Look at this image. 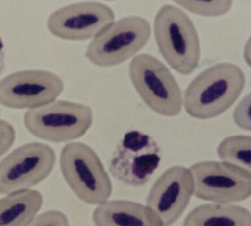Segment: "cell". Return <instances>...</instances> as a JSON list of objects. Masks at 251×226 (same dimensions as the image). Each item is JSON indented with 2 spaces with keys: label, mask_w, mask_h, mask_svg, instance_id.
<instances>
[{
  "label": "cell",
  "mask_w": 251,
  "mask_h": 226,
  "mask_svg": "<svg viewBox=\"0 0 251 226\" xmlns=\"http://www.w3.org/2000/svg\"><path fill=\"white\" fill-rule=\"evenodd\" d=\"M247 83L242 68L232 63L212 65L198 74L186 88L183 105L198 120L216 118L230 109Z\"/></svg>",
  "instance_id": "6da1fadb"
},
{
  "label": "cell",
  "mask_w": 251,
  "mask_h": 226,
  "mask_svg": "<svg viewBox=\"0 0 251 226\" xmlns=\"http://www.w3.org/2000/svg\"><path fill=\"white\" fill-rule=\"evenodd\" d=\"M153 28L165 62L180 74H192L201 58V43L191 17L178 6L165 4L156 13Z\"/></svg>",
  "instance_id": "7a4b0ae2"
},
{
  "label": "cell",
  "mask_w": 251,
  "mask_h": 226,
  "mask_svg": "<svg viewBox=\"0 0 251 226\" xmlns=\"http://www.w3.org/2000/svg\"><path fill=\"white\" fill-rule=\"evenodd\" d=\"M61 172L76 197L90 205L109 200L113 184L95 150L83 142H70L62 149Z\"/></svg>",
  "instance_id": "3957f363"
},
{
  "label": "cell",
  "mask_w": 251,
  "mask_h": 226,
  "mask_svg": "<svg viewBox=\"0 0 251 226\" xmlns=\"http://www.w3.org/2000/svg\"><path fill=\"white\" fill-rule=\"evenodd\" d=\"M129 77L144 104L158 115L174 117L183 107V96L177 81L161 60L140 53L129 65Z\"/></svg>",
  "instance_id": "277c9868"
},
{
  "label": "cell",
  "mask_w": 251,
  "mask_h": 226,
  "mask_svg": "<svg viewBox=\"0 0 251 226\" xmlns=\"http://www.w3.org/2000/svg\"><path fill=\"white\" fill-rule=\"evenodd\" d=\"M24 125L31 134L43 141L65 143L80 138L93 122V112L86 104L55 100L24 115Z\"/></svg>",
  "instance_id": "5b68a950"
},
{
  "label": "cell",
  "mask_w": 251,
  "mask_h": 226,
  "mask_svg": "<svg viewBox=\"0 0 251 226\" xmlns=\"http://www.w3.org/2000/svg\"><path fill=\"white\" fill-rule=\"evenodd\" d=\"M151 26L139 16H126L114 21L89 43L86 57L99 67H112L129 60L149 41Z\"/></svg>",
  "instance_id": "8992f818"
},
{
  "label": "cell",
  "mask_w": 251,
  "mask_h": 226,
  "mask_svg": "<svg viewBox=\"0 0 251 226\" xmlns=\"http://www.w3.org/2000/svg\"><path fill=\"white\" fill-rule=\"evenodd\" d=\"M161 152L157 141L149 134L138 130L127 132L114 149L109 171L123 183L141 187L158 169Z\"/></svg>",
  "instance_id": "52a82bcc"
},
{
  "label": "cell",
  "mask_w": 251,
  "mask_h": 226,
  "mask_svg": "<svg viewBox=\"0 0 251 226\" xmlns=\"http://www.w3.org/2000/svg\"><path fill=\"white\" fill-rule=\"evenodd\" d=\"M193 196L214 203L242 202L251 194V173L223 161H202L191 165Z\"/></svg>",
  "instance_id": "ba28073f"
},
{
  "label": "cell",
  "mask_w": 251,
  "mask_h": 226,
  "mask_svg": "<svg viewBox=\"0 0 251 226\" xmlns=\"http://www.w3.org/2000/svg\"><path fill=\"white\" fill-rule=\"evenodd\" d=\"M57 156L53 148L30 142L17 148L0 161V194L30 189L54 171Z\"/></svg>",
  "instance_id": "9c48e42d"
},
{
  "label": "cell",
  "mask_w": 251,
  "mask_h": 226,
  "mask_svg": "<svg viewBox=\"0 0 251 226\" xmlns=\"http://www.w3.org/2000/svg\"><path fill=\"white\" fill-rule=\"evenodd\" d=\"M65 89L58 74L44 69H25L0 80V104L12 109H34L55 101Z\"/></svg>",
  "instance_id": "30bf717a"
},
{
  "label": "cell",
  "mask_w": 251,
  "mask_h": 226,
  "mask_svg": "<svg viewBox=\"0 0 251 226\" xmlns=\"http://www.w3.org/2000/svg\"><path fill=\"white\" fill-rule=\"evenodd\" d=\"M115 14L103 2L84 1L66 5L56 10L47 21L54 37L70 42H83L95 37L113 23Z\"/></svg>",
  "instance_id": "8fae6325"
},
{
  "label": "cell",
  "mask_w": 251,
  "mask_h": 226,
  "mask_svg": "<svg viewBox=\"0 0 251 226\" xmlns=\"http://www.w3.org/2000/svg\"><path fill=\"white\" fill-rule=\"evenodd\" d=\"M193 194V176L190 169L175 166L167 169L154 182L145 202L157 215L163 226H170L186 211Z\"/></svg>",
  "instance_id": "7c38bea8"
},
{
  "label": "cell",
  "mask_w": 251,
  "mask_h": 226,
  "mask_svg": "<svg viewBox=\"0 0 251 226\" xmlns=\"http://www.w3.org/2000/svg\"><path fill=\"white\" fill-rule=\"evenodd\" d=\"M92 219L95 226H163L149 207L126 200L101 203L93 211Z\"/></svg>",
  "instance_id": "4fadbf2b"
},
{
  "label": "cell",
  "mask_w": 251,
  "mask_h": 226,
  "mask_svg": "<svg viewBox=\"0 0 251 226\" xmlns=\"http://www.w3.org/2000/svg\"><path fill=\"white\" fill-rule=\"evenodd\" d=\"M183 226H251V214L233 203H205L186 216Z\"/></svg>",
  "instance_id": "5bb4252c"
},
{
  "label": "cell",
  "mask_w": 251,
  "mask_h": 226,
  "mask_svg": "<svg viewBox=\"0 0 251 226\" xmlns=\"http://www.w3.org/2000/svg\"><path fill=\"white\" fill-rule=\"evenodd\" d=\"M43 204V196L37 190H22L0 199V226H26L37 216Z\"/></svg>",
  "instance_id": "9a60e30c"
},
{
  "label": "cell",
  "mask_w": 251,
  "mask_h": 226,
  "mask_svg": "<svg viewBox=\"0 0 251 226\" xmlns=\"http://www.w3.org/2000/svg\"><path fill=\"white\" fill-rule=\"evenodd\" d=\"M219 158L251 172V137L250 135H233L224 139L217 150Z\"/></svg>",
  "instance_id": "2e32d148"
},
{
  "label": "cell",
  "mask_w": 251,
  "mask_h": 226,
  "mask_svg": "<svg viewBox=\"0 0 251 226\" xmlns=\"http://www.w3.org/2000/svg\"><path fill=\"white\" fill-rule=\"evenodd\" d=\"M178 7L198 15V16L216 17L228 13L233 7L232 0L218 1H175Z\"/></svg>",
  "instance_id": "e0dca14e"
},
{
  "label": "cell",
  "mask_w": 251,
  "mask_h": 226,
  "mask_svg": "<svg viewBox=\"0 0 251 226\" xmlns=\"http://www.w3.org/2000/svg\"><path fill=\"white\" fill-rule=\"evenodd\" d=\"M26 226H70V223L65 213L49 210L36 216Z\"/></svg>",
  "instance_id": "ac0fdd59"
},
{
  "label": "cell",
  "mask_w": 251,
  "mask_h": 226,
  "mask_svg": "<svg viewBox=\"0 0 251 226\" xmlns=\"http://www.w3.org/2000/svg\"><path fill=\"white\" fill-rule=\"evenodd\" d=\"M251 94H248L241 99L233 113V119L235 124L240 129L246 131H251Z\"/></svg>",
  "instance_id": "d6986e66"
},
{
  "label": "cell",
  "mask_w": 251,
  "mask_h": 226,
  "mask_svg": "<svg viewBox=\"0 0 251 226\" xmlns=\"http://www.w3.org/2000/svg\"><path fill=\"white\" fill-rule=\"evenodd\" d=\"M17 134L13 125L5 120H0V157L4 155L14 145Z\"/></svg>",
  "instance_id": "ffe728a7"
},
{
  "label": "cell",
  "mask_w": 251,
  "mask_h": 226,
  "mask_svg": "<svg viewBox=\"0 0 251 226\" xmlns=\"http://www.w3.org/2000/svg\"><path fill=\"white\" fill-rule=\"evenodd\" d=\"M4 64V51H3V44L2 40L0 38V73L2 70V67Z\"/></svg>",
  "instance_id": "44dd1931"
},
{
  "label": "cell",
  "mask_w": 251,
  "mask_h": 226,
  "mask_svg": "<svg viewBox=\"0 0 251 226\" xmlns=\"http://www.w3.org/2000/svg\"><path fill=\"white\" fill-rule=\"evenodd\" d=\"M0 115H1V109H0Z\"/></svg>",
  "instance_id": "7402d4cb"
}]
</instances>
